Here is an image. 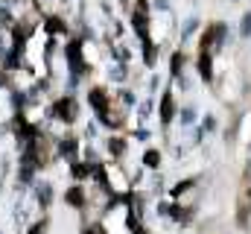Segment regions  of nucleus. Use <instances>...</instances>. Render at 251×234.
<instances>
[{
  "mask_svg": "<svg viewBox=\"0 0 251 234\" xmlns=\"http://www.w3.org/2000/svg\"><path fill=\"white\" fill-rule=\"evenodd\" d=\"M161 115H164V123H170V117H173V103H170V97L164 100V109H161Z\"/></svg>",
  "mask_w": 251,
  "mask_h": 234,
  "instance_id": "nucleus-2",
  "label": "nucleus"
},
{
  "mask_svg": "<svg viewBox=\"0 0 251 234\" xmlns=\"http://www.w3.org/2000/svg\"><path fill=\"white\" fill-rule=\"evenodd\" d=\"M181 120H184V126H190V123L196 120V112H193V109H184V115H181Z\"/></svg>",
  "mask_w": 251,
  "mask_h": 234,
  "instance_id": "nucleus-3",
  "label": "nucleus"
},
{
  "mask_svg": "<svg viewBox=\"0 0 251 234\" xmlns=\"http://www.w3.org/2000/svg\"><path fill=\"white\" fill-rule=\"evenodd\" d=\"M196 27H199V21L193 18V21H187V27H184V35H193L196 32Z\"/></svg>",
  "mask_w": 251,
  "mask_h": 234,
  "instance_id": "nucleus-4",
  "label": "nucleus"
},
{
  "mask_svg": "<svg viewBox=\"0 0 251 234\" xmlns=\"http://www.w3.org/2000/svg\"><path fill=\"white\" fill-rule=\"evenodd\" d=\"M240 32H243L246 38H249V35H251V12H249V15H246V18H243V24H240Z\"/></svg>",
  "mask_w": 251,
  "mask_h": 234,
  "instance_id": "nucleus-1",
  "label": "nucleus"
}]
</instances>
